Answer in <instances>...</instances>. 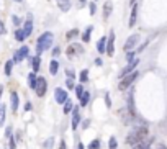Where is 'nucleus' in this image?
Wrapping results in <instances>:
<instances>
[{"mask_svg":"<svg viewBox=\"0 0 167 149\" xmlns=\"http://www.w3.org/2000/svg\"><path fill=\"white\" fill-rule=\"evenodd\" d=\"M84 92H85V90L82 89V85H77V87H76V95H77L79 98H81V97L84 95Z\"/></svg>","mask_w":167,"mask_h":149,"instance_id":"nucleus-31","label":"nucleus"},{"mask_svg":"<svg viewBox=\"0 0 167 149\" xmlns=\"http://www.w3.org/2000/svg\"><path fill=\"white\" fill-rule=\"evenodd\" d=\"M2 92H3V87L0 85V97H2Z\"/></svg>","mask_w":167,"mask_h":149,"instance_id":"nucleus-45","label":"nucleus"},{"mask_svg":"<svg viewBox=\"0 0 167 149\" xmlns=\"http://www.w3.org/2000/svg\"><path fill=\"white\" fill-rule=\"evenodd\" d=\"M113 53H115V33L112 31L110 36H108V41H107V54L113 56Z\"/></svg>","mask_w":167,"mask_h":149,"instance_id":"nucleus-10","label":"nucleus"},{"mask_svg":"<svg viewBox=\"0 0 167 149\" xmlns=\"http://www.w3.org/2000/svg\"><path fill=\"white\" fill-rule=\"evenodd\" d=\"M67 87H69V89H72V87H74V82H72V77H70V79L67 80Z\"/></svg>","mask_w":167,"mask_h":149,"instance_id":"nucleus-38","label":"nucleus"},{"mask_svg":"<svg viewBox=\"0 0 167 149\" xmlns=\"http://www.w3.org/2000/svg\"><path fill=\"white\" fill-rule=\"evenodd\" d=\"M92 33H93V26H89V28L85 30V33L82 34V41H84V43H89V41H90V36H92Z\"/></svg>","mask_w":167,"mask_h":149,"instance_id":"nucleus-18","label":"nucleus"},{"mask_svg":"<svg viewBox=\"0 0 167 149\" xmlns=\"http://www.w3.org/2000/svg\"><path fill=\"white\" fill-rule=\"evenodd\" d=\"M53 39H54V36H53V33H49V31H46V33H43L41 36L38 38V43H36V54H43L46 51V49H49L51 48V44H53Z\"/></svg>","mask_w":167,"mask_h":149,"instance_id":"nucleus-2","label":"nucleus"},{"mask_svg":"<svg viewBox=\"0 0 167 149\" xmlns=\"http://www.w3.org/2000/svg\"><path fill=\"white\" fill-rule=\"evenodd\" d=\"M108 147H110V149H117V147H118V143H117V138H115V136H112V138H110Z\"/></svg>","mask_w":167,"mask_h":149,"instance_id":"nucleus-27","label":"nucleus"},{"mask_svg":"<svg viewBox=\"0 0 167 149\" xmlns=\"http://www.w3.org/2000/svg\"><path fill=\"white\" fill-rule=\"evenodd\" d=\"M87 80H89V70L84 69L81 72V82H87Z\"/></svg>","mask_w":167,"mask_h":149,"instance_id":"nucleus-28","label":"nucleus"},{"mask_svg":"<svg viewBox=\"0 0 167 149\" xmlns=\"http://www.w3.org/2000/svg\"><path fill=\"white\" fill-rule=\"evenodd\" d=\"M46 89H48V82L44 77H38V82H36V95L38 97H44L46 94Z\"/></svg>","mask_w":167,"mask_h":149,"instance_id":"nucleus-4","label":"nucleus"},{"mask_svg":"<svg viewBox=\"0 0 167 149\" xmlns=\"http://www.w3.org/2000/svg\"><path fill=\"white\" fill-rule=\"evenodd\" d=\"M136 79H138V72L134 70V72H131V74H128V75L123 77L121 82L118 84V89H120V90H126V89H129V85H131Z\"/></svg>","mask_w":167,"mask_h":149,"instance_id":"nucleus-3","label":"nucleus"},{"mask_svg":"<svg viewBox=\"0 0 167 149\" xmlns=\"http://www.w3.org/2000/svg\"><path fill=\"white\" fill-rule=\"evenodd\" d=\"M138 41H139V34H131V36L126 39V43H125V46H123V49H125L126 53H129V49H133V48L138 44Z\"/></svg>","mask_w":167,"mask_h":149,"instance_id":"nucleus-6","label":"nucleus"},{"mask_svg":"<svg viewBox=\"0 0 167 149\" xmlns=\"http://www.w3.org/2000/svg\"><path fill=\"white\" fill-rule=\"evenodd\" d=\"M59 149H67V147H66V143H64V139L61 141V147H59Z\"/></svg>","mask_w":167,"mask_h":149,"instance_id":"nucleus-42","label":"nucleus"},{"mask_svg":"<svg viewBox=\"0 0 167 149\" xmlns=\"http://www.w3.org/2000/svg\"><path fill=\"white\" fill-rule=\"evenodd\" d=\"M138 64H139V61H138V59H134L133 62H128V66H126L125 69H123V70H121V72H120V77H121V79H123V77H125V75H128V74H131V72H134V67L138 66Z\"/></svg>","mask_w":167,"mask_h":149,"instance_id":"nucleus-9","label":"nucleus"},{"mask_svg":"<svg viewBox=\"0 0 167 149\" xmlns=\"http://www.w3.org/2000/svg\"><path fill=\"white\" fill-rule=\"evenodd\" d=\"M13 2H21V0H13Z\"/></svg>","mask_w":167,"mask_h":149,"instance_id":"nucleus-48","label":"nucleus"},{"mask_svg":"<svg viewBox=\"0 0 167 149\" xmlns=\"http://www.w3.org/2000/svg\"><path fill=\"white\" fill-rule=\"evenodd\" d=\"M159 149H165V146H159Z\"/></svg>","mask_w":167,"mask_h":149,"instance_id":"nucleus-47","label":"nucleus"},{"mask_svg":"<svg viewBox=\"0 0 167 149\" xmlns=\"http://www.w3.org/2000/svg\"><path fill=\"white\" fill-rule=\"evenodd\" d=\"M105 100H107V106H108V108H110V106H112V102H110V97H108V95H105Z\"/></svg>","mask_w":167,"mask_h":149,"instance_id":"nucleus-37","label":"nucleus"},{"mask_svg":"<svg viewBox=\"0 0 167 149\" xmlns=\"http://www.w3.org/2000/svg\"><path fill=\"white\" fill-rule=\"evenodd\" d=\"M10 149H17V147H15V141H13V138H10Z\"/></svg>","mask_w":167,"mask_h":149,"instance_id":"nucleus-39","label":"nucleus"},{"mask_svg":"<svg viewBox=\"0 0 167 149\" xmlns=\"http://www.w3.org/2000/svg\"><path fill=\"white\" fill-rule=\"evenodd\" d=\"M89 100H90V92H84V95L81 97V105H82V106H85Z\"/></svg>","mask_w":167,"mask_h":149,"instance_id":"nucleus-23","label":"nucleus"},{"mask_svg":"<svg viewBox=\"0 0 167 149\" xmlns=\"http://www.w3.org/2000/svg\"><path fill=\"white\" fill-rule=\"evenodd\" d=\"M84 53V49L81 44H70L67 49H66V54H67V58L69 59H74L77 54H82Z\"/></svg>","mask_w":167,"mask_h":149,"instance_id":"nucleus-5","label":"nucleus"},{"mask_svg":"<svg viewBox=\"0 0 167 149\" xmlns=\"http://www.w3.org/2000/svg\"><path fill=\"white\" fill-rule=\"evenodd\" d=\"M136 18H138V5L134 3V5H133V8H131V15H129V21H128V26H129V28L134 26Z\"/></svg>","mask_w":167,"mask_h":149,"instance_id":"nucleus-12","label":"nucleus"},{"mask_svg":"<svg viewBox=\"0 0 167 149\" xmlns=\"http://www.w3.org/2000/svg\"><path fill=\"white\" fill-rule=\"evenodd\" d=\"M5 31V28H3V23H2V21H0V33H3Z\"/></svg>","mask_w":167,"mask_h":149,"instance_id":"nucleus-43","label":"nucleus"},{"mask_svg":"<svg viewBox=\"0 0 167 149\" xmlns=\"http://www.w3.org/2000/svg\"><path fill=\"white\" fill-rule=\"evenodd\" d=\"M15 38H17V41H25V33H23V30H17L15 31Z\"/></svg>","mask_w":167,"mask_h":149,"instance_id":"nucleus-24","label":"nucleus"},{"mask_svg":"<svg viewBox=\"0 0 167 149\" xmlns=\"http://www.w3.org/2000/svg\"><path fill=\"white\" fill-rule=\"evenodd\" d=\"M110 13H112V2H105V5H103V20H108Z\"/></svg>","mask_w":167,"mask_h":149,"instance_id":"nucleus-17","label":"nucleus"},{"mask_svg":"<svg viewBox=\"0 0 167 149\" xmlns=\"http://www.w3.org/2000/svg\"><path fill=\"white\" fill-rule=\"evenodd\" d=\"M31 31H33V21L31 20H26V23H25V26H23V33H25V36L28 38L31 34Z\"/></svg>","mask_w":167,"mask_h":149,"instance_id":"nucleus-14","label":"nucleus"},{"mask_svg":"<svg viewBox=\"0 0 167 149\" xmlns=\"http://www.w3.org/2000/svg\"><path fill=\"white\" fill-rule=\"evenodd\" d=\"M36 82H38V77L34 75V72H31L28 75V85H30L31 89H36Z\"/></svg>","mask_w":167,"mask_h":149,"instance_id":"nucleus-19","label":"nucleus"},{"mask_svg":"<svg viewBox=\"0 0 167 149\" xmlns=\"http://www.w3.org/2000/svg\"><path fill=\"white\" fill-rule=\"evenodd\" d=\"M12 66H13V61H7V64H5V75L12 74Z\"/></svg>","mask_w":167,"mask_h":149,"instance_id":"nucleus-25","label":"nucleus"},{"mask_svg":"<svg viewBox=\"0 0 167 149\" xmlns=\"http://www.w3.org/2000/svg\"><path fill=\"white\" fill-rule=\"evenodd\" d=\"M133 149H151V147H149V144H148V143H141V144L133 146Z\"/></svg>","mask_w":167,"mask_h":149,"instance_id":"nucleus-32","label":"nucleus"},{"mask_svg":"<svg viewBox=\"0 0 167 149\" xmlns=\"http://www.w3.org/2000/svg\"><path fill=\"white\" fill-rule=\"evenodd\" d=\"M148 128H139L133 133H129V136H126V144L128 146H136V144H141L144 143V139L148 138Z\"/></svg>","mask_w":167,"mask_h":149,"instance_id":"nucleus-1","label":"nucleus"},{"mask_svg":"<svg viewBox=\"0 0 167 149\" xmlns=\"http://www.w3.org/2000/svg\"><path fill=\"white\" fill-rule=\"evenodd\" d=\"M89 149H100V141L98 139H93L92 143L89 144Z\"/></svg>","mask_w":167,"mask_h":149,"instance_id":"nucleus-30","label":"nucleus"},{"mask_svg":"<svg viewBox=\"0 0 167 149\" xmlns=\"http://www.w3.org/2000/svg\"><path fill=\"white\" fill-rule=\"evenodd\" d=\"M54 97H56V102L61 103V105H64L67 102V92L64 89H56L54 90Z\"/></svg>","mask_w":167,"mask_h":149,"instance_id":"nucleus-7","label":"nucleus"},{"mask_svg":"<svg viewBox=\"0 0 167 149\" xmlns=\"http://www.w3.org/2000/svg\"><path fill=\"white\" fill-rule=\"evenodd\" d=\"M51 146H53V138H51V139H48V141H46V146H44V147H46V149H49Z\"/></svg>","mask_w":167,"mask_h":149,"instance_id":"nucleus-35","label":"nucleus"},{"mask_svg":"<svg viewBox=\"0 0 167 149\" xmlns=\"http://www.w3.org/2000/svg\"><path fill=\"white\" fill-rule=\"evenodd\" d=\"M53 56H59V48H54V51H53Z\"/></svg>","mask_w":167,"mask_h":149,"instance_id":"nucleus-40","label":"nucleus"},{"mask_svg":"<svg viewBox=\"0 0 167 149\" xmlns=\"http://www.w3.org/2000/svg\"><path fill=\"white\" fill-rule=\"evenodd\" d=\"M134 56H136V53L129 51V53L126 54V61H128V62H133V61H134Z\"/></svg>","mask_w":167,"mask_h":149,"instance_id":"nucleus-33","label":"nucleus"},{"mask_svg":"<svg viewBox=\"0 0 167 149\" xmlns=\"http://www.w3.org/2000/svg\"><path fill=\"white\" fill-rule=\"evenodd\" d=\"M57 69H59V64H57V61H51V64H49V72H51V75H56V74H57Z\"/></svg>","mask_w":167,"mask_h":149,"instance_id":"nucleus-20","label":"nucleus"},{"mask_svg":"<svg viewBox=\"0 0 167 149\" xmlns=\"http://www.w3.org/2000/svg\"><path fill=\"white\" fill-rule=\"evenodd\" d=\"M70 110H74V105H72L70 100H67L66 103H64V113H69Z\"/></svg>","mask_w":167,"mask_h":149,"instance_id":"nucleus-26","label":"nucleus"},{"mask_svg":"<svg viewBox=\"0 0 167 149\" xmlns=\"http://www.w3.org/2000/svg\"><path fill=\"white\" fill-rule=\"evenodd\" d=\"M149 41H151V39H148V41H146V43H143V44H141V46H139V49H138V53H143V49H144V48H146V46H148V44H149Z\"/></svg>","mask_w":167,"mask_h":149,"instance_id":"nucleus-34","label":"nucleus"},{"mask_svg":"<svg viewBox=\"0 0 167 149\" xmlns=\"http://www.w3.org/2000/svg\"><path fill=\"white\" fill-rule=\"evenodd\" d=\"M90 13H92V15L95 13V3H93V2H90Z\"/></svg>","mask_w":167,"mask_h":149,"instance_id":"nucleus-36","label":"nucleus"},{"mask_svg":"<svg viewBox=\"0 0 167 149\" xmlns=\"http://www.w3.org/2000/svg\"><path fill=\"white\" fill-rule=\"evenodd\" d=\"M76 36H79V30H77V28H74V30H70L67 33V39H72V38H76Z\"/></svg>","mask_w":167,"mask_h":149,"instance_id":"nucleus-29","label":"nucleus"},{"mask_svg":"<svg viewBox=\"0 0 167 149\" xmlns=\"http://www.w3.org/2000/svg\"><path fill=\"white\" fill-rule=\"evenodd\" d=\"M85 5V0H81V5H79V7H84Z\"/></svg>","mask_w":167,"mask_h":149,"instance_id":"nucleus-44","label":"nucleus"},{"mask_svg":"<svg viewBox=\"0 0 167 149\" xmlns=\"http://www.w3.org/2000/svg\"><path fill=\"white\" fill-rule=\"evenodd\" d=\"M25 110L30 111V110H31V103H26V105H25Z\"/></svg>","mask_w":167,"mask_h":149,"instance_id":"nucleus-41","label":"nucleus"},{"mask_svg":"<svg viewBox=\"0 0 167 149\" xmlns=\"http://www.w3.org/2000/svg\"><path fill=\"white\" fill-rule=\"evenodd\" d=\"M72 111H74V118H72V130H77L79 123H81V116H79V110L77 108H74Z\"/></svg>","mask_w":167,"mask_h":149,"instance_id":"nucleus-15","label":"nucleus"},{"mask_svg":"<svg viewBox=\"0 0 167 149\" xmlns=\"http://www.w3.org/2000/svg\"><path fill=\"white\" fill-rule=\"evenodd\" d=\"M129 3H131V5H134V3H136V0H129Z\"/></svg>","mask_w":167,"mask_h":149,"instance_id":"nucleus-46","label":"nucleus"},{"mask_svg":"<svg viewBox=\"0 0 167 149\" xmlns=\"http://www.w3.org/2000/svg\"><path fill=\"white\" fill-rule=\"evenodd\" d=\"M107 41H108V38H105V36H102V38L98 39V43H97V51H98L100 54L107 53Z\"/></svg>","mask_w":167,"mask_h":149,"instance_id":"nucleus-11","label":"nucleus"},{"mask_svg":"<svg viewBox=\"0 0 167 149\" xmlns=\"http://www.w3.org/2000/svg\"><path fill=\"white\" fill-rule=\"evenodd\" d=\"M5 115H7L5 105H0V126H3V123H5Z\"/></svg>","mask_w":167,"mask_h":149,"instance_id":"nucleus-21","label":"nucleus"},{"mask_svg":"<svg viewBox=\"0 0 167 149\" xmlns=\"http://www.w3.org/2000/svg\"><path fill=\"white\" fill-rule=\"evenodd\" d=\"M57 5L62 12H67L70 8V0H57Z\"/></svg>","mask_w":167,"mask_h":149,"instance_id":"nucleus-16","label":"nucleus"},{"mask_svg":"<svg viewBox=\"0 0 167 149\" xmlns=\"http://www.w3.org/2000/svg\"><path fill=\"white\" fill-rule=\"evenodd\" d=\"M28 53H30V49H28V46H21L18 51L15 53V56H13V61L15 62H20V61H23L26 56H28Z\"/></svg>","mask_w":167,"mask_h":149,"instance_id":"nucleus-8","label":"nucleus"},{"mask_svg":"<svg viewBox=\"0 0 167 149\" xmlns=\"http://www.w3.org/2000/svg\"><path fill=\"white\" fill-rule=\"evenodd\" d=\"M10 102H12V110L17 111V110H18V94H17V92H12Z\"/></svg>","mask_w":167,"mask_h":149,"instance_id":"nucleus-13","label":"nucleus"},{"mask_svg":"<svg viewBox=\"0 0 167 149\" xmlns=\"http://www.w3.org/2000/svg\"><path fill=\"white\" fill-rule=\"evenodd\" d=\"M31 64H33V70H34V72H36V70H39V66H41V59H39V56L33 58Z\"/></svg>","mask_w":167,"mask_h":149,"instance_id":"nucleus-22","label":"nucleus"}]
</instances>
